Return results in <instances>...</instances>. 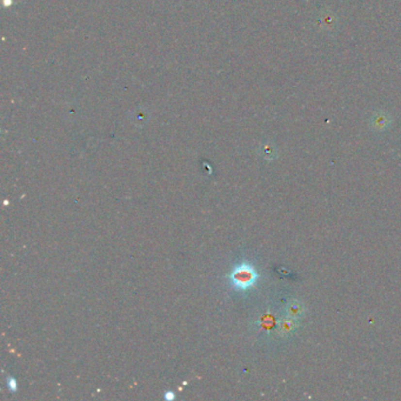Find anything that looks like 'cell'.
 Returning <instances> with one entry per match:
<instances>
[{"label":"cell","mask_w":401,"mask_h":401,"mask_svg":"<svg viewBox=\"0 0 401 401\" xmlns=\"http://www.w3.org/2000/svg\"><path fill=\"white\" fill-rule=\"evenodd\" d=\"M257 280V273L254 268L248 264H241L232 271L229 281L237 289H247Z\"/></svg>","instance_id":"cell-1"},{"label":"cell","mask_w":401,"mask_h":401,"mask_svg":"<svg viewBox=\"0 0 401 401\" xmlns=\"http://www.w3.org/2000/svg\"><path fill=\"white\" fill-rule=\"evenodd\" d=\"M286 312L289 313V317L291 318H299L304 313V306L300 301L292 300L286 307Z\"/></svg>","instance_id":"cell-2"},{"label":"cell","mask_w":401,"mask_h":401,"mask_svg":"<svg viewBox=\"0 0 401 401\" xmlns=\"http://www.w3.org/2000/svg\"><path fill=\"white\" fill-rule=\"evenodd\" d=\"M7 387L11 392H13V393L16 391V388H18V383H16V380L15 378L13 377L7 378Z\"/></svg>","instance_id":"cell-5"},{"label":"cell","mask_w":401,"mask_h":401,"mask_svg":"<svg viewBox=\"0 0 401 401\" xmlns=\"http://www.w3.org/2000/svg\"><path fill=\"white\" fill-rule=\"evenodd\" d=\"M373 125L377 127L378 129H384L385 127L388 126V118L384 114H379L373 120Z\"/></svg>","instance_id":"cell-4"},{"label":"cell","mask_w":401,"mask_h":401,"mask_svg":"<svg viewBox=\"0 0 401 401\" xmlns=\"http://www.w3.org/2000/svg\"><path fill=\"white\" fill-rule=\"evenodd\" d=\"M164 398H165V399L167 400V401H172V400H174V398H176V395H174L173 392L167 391V392H165Z\"/></svg>","instance_id":"cell-6"},{"label":"cell","mask_w":401,"mask_h":401,"mask_svg":"<svg viewBox=\"0 0 401 401\" xmlns=\"http://www.w3.org/2000/svg\"><path fill=\"white\" fill-rule=\"evenodd\" d=\"M295 327H297V319L295 318L286 317V319H284L280 323V332L284 336H286V334L292 333L295 330Z\"/></svg>","instance_id":"cell-3"}]
</instances>
